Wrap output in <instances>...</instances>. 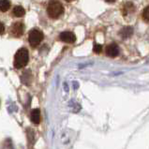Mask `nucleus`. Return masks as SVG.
Returning a JSON list of instances; mask_svg holds the SVG:
<instances>
[{"mask_svg": "<svg viewBox=\"0 0 149 149\" xmlns=\"http://www.w3.org/2000/svg\"><path fill=\"white\" fill-rule=\"evenodd\" d=\"M24 25L20 22L13 24L10 27V35L16 38L22 36L24 34Z\"/></svg>", "mask_w": 149, "mask_h": 149, "instance_id": "20e7f679", "label": "nucleus"}, {"mask_svg": "<svg viewBox=\"0 0 149 149\" xmlns=\"http://www.w3.org/2000/svg\"><path fill=\"white\" fill-rule=\"evenodd\" d=\"M31 121L34 124H39L40 121V112L39 109H34L31 112Z\"/></svg>", "mask_w": 149, "mask_h": 149, "instance_id": "0eeeda50", "label": "nucleus"}, {"mask_svg": "<svg viewBox=\"0 0 149 149\" xmlns=\"http://www.w3.org/2000/svg\"><path fill=\"white\" fill-rule=\"evenodd\" d=\"M143 19L146 22H149V6H147L143 11Z\"/></svg>", "mask_w": 149, "mask_h": 149, "instance_id": "9b49d317", "label": "nucleus"}, {"mask_svg": "<svg viewBox=\"0 0 149 149\" xmlns=\"http://www.w3.org/2000/svg\"><path fill=\"white\" fill-rule=\"evenodd\" d=\"M132 34H133V29H132V27H130V26L124 27L120 31V35H121V37L123 38V39H127V38L132 36Z\"/></svg>", "mask_w": 149, "mask_h": 149, "instance_id": "6e6552de", "label": "nucleus"}, {"mask_svg": "<svg viewBox=\"0 0 149 149\" xmlns=\"http://www.w3.org/2000/svg\"><path fill=\"white\" fill-rule=\"evenodd\" d=\"M12 14H13L15 17H23L25 14V10L23 7L21 6H15L13 10H12Z\"/></svg>", "mask_w": 149, "mask_h": 149, "instance_id": "1a4fd4ad", "label": "nucleus"}, {"mask_svg": "<svg viewBox=\"0 0 149 149\" xmlns=\"http://www.w3.org/2000/svg\"><path fill=\"white\" fill-rule=\"evenodd\" d=\"M93 51H94V53H96V54H100L101 51H102V46L100 44L95 43L94 44V47H93Z\"/></svg>", "mask_w": 149, "mask_h": 149, "instance_id": "f8f14e48", "label": "nucleus"}, {"mask_svg": "<svg viewBox=\"0 0 149 149\" xmlns=\"http://www.w3.org/2000/svg\"><path fill=\"white\" fill-rule=\"evenodd\" d=\"M43 40V34L39 29H32L28 34V41L32 47H37Z\"/></svg>", "mask_w": 149, "mask_h": 149, "instance_id": "7ed1b4c3", "label": "nucleus"}, {"mask_svg": "<svg viewBox=\"0 0 149 149\" xmlns=\"http://www.w3.org/2000/svg\"><path fill=\"white\" fill-rule=\"evenodd\" d=\"M0 25H1V35H2V34L4 33V30H5V26H4V24L2 23L0 24Z\"/></svg>", "mask_w": 149, "mask_h": 149, "instance_id": "ddd939ff", "label": "nucleus"}, {"mask_svg": "<svg viewBox=\"0 0 149 149\" xmlns=\"http://www.w3.org/2000/svg\"><path fill=\"white\" fill-rule=\"evenodd\" d=\"M10 8V2L7 0H0V10L7 11Z\"/></svg>", "mask_w": 149, "mask_h": 149, "instance_id": "9d476101", "label": "nucleus"}, {"mask_svg": "<svg viewBox=\"0 0 149 149\" xmlns=\"http://www.w3.org/2000/svg\"><path fill=\"white\" fill-rule=\"evenodd\" d=\"M105 53L110 57H116L117 55L119 54L118 46L116 44H114V43L109 44L107 47L105 48Z\"/></svg>", "mask_w": 149, "mask_h": 149, "instance_id": "423d86ee", "label": "nucleus"}, {"mask_svg": "<svg viewBox=\"0 0 149 149\" xmlns=\"http://www.w3.org/2000/svg\"><path fill=\"white\" fill-rule=\"evenodd\" d=\"M64 12L63 5L58 1H52L49 3L47 8V13L53 19H57Z\"/></svg>", "mask_w": 149, "mask_h": 149, "instance_id": "f03ea898", "label": "nucleus"}, {"mask_svg": "<svg viewBox=\"0 0 149 149\" xmlns=\"http://www.w3.org/2000/svg\"><path fill=\"white\" fill-rule=\"evenodd\" d=\"M29 60V54L26 48H21L17 51L14 56V67L16 69H22L27 65Z\"/></svg>", "mask_w": 149, "mask_h": 149, "instance_id": "f257e3e1", "label": "nucleus"}, {"mask_svg": "<svg viewBox=\"0 0 149 149\" xmlns=\"http://www.w3.org/2000/svg\"><path fill=\"white\" fill-rule=\"evenodd\" d=\"M59 39L64 42H67V43H73V42L76 40V37L72 32L65 31V32H62L60 34Z\"/></svg>", "mask_w": 149, "mask_h": 149, "instance_id": "39448f33", "label": "nucleus"}]
</instances>
